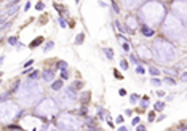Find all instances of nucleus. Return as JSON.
<instances>
[{"mask_svg": "<svg viewBox=\"0 0 187 131\" xmlns=\"http://www.w3.org/2000/svg\"><path fill=\"white\" fill-rule=\"evenodd\" d=\"M123 120H125V118H123V115H118V117L115 118V122H117V123H123Z\"/></svg>", "mask_w": 187, "mask_h": 131, "instance_id": "nucleus-45", "label": "nucleus"}, {"mask_svg": "<svg viewBox=\"0 0 187 131\" xmlns=\"http://www.w3.org/2000/svg\"><path fill=\"white\" fill-rule=\"evenodd\" d=\"M125 115H133V110H131V109H126V110H125Z\"/></svg>", "mask_w": 187, "mask_h": 131, "instance_id": "nucleus-47", "label": "nucleus"}, {"mask_svg": "<svg viewBox=\"0 0 187 131\" xmlns=\"http://www.w3.org/2000/svg\"><path fill=\"white\" fill-rule=\"evenodd\" d=\"M104 115H106L104 109H99V110H98V117H99V118H104Z\"/></svg>", "mask_w": 187, "mask_h": 131, "instance_id": "nucleus-41", "label": "nucleus"}, {"mask_svg": "<svg viewBox=\"0 0 187 131\" xmlns=\"http://www.w3.org/2000/svg\"><path fill=\"white\" fill-rule=\"evenodd\" d=\"M120 69H122V70H126V69H128V61L122 59V61H120Z\"/></svg>", "mask_w": 187, "mask_h": 131, "instance_id": "nucleus-31", "label": "nucleus"}, {"mask_svg": "<svg viewBox=\"0 0 187 131\" xmlns=\"http://www.w3.org/2000/svg\"><path fill=\"white\" fill-rule=\"evenodd\" d=\"M162 30L165 37L171 42H184L186 38V24L173 13H166L163 18Z\"/></svg>", "mask_w": 187, "mask_h": 131, "instance_id": "nucleus-3", "label": "nucleus"}, {"mask_svg": "<svg viewBox=\"0 0 187 131\" xmlns=\"http://www.w3.org/2000/svg\"><path fill=\"white\" fill-rule=\"evenodd\" d=\"M40 43H43V37H37V38H35V40L29 45V48H35V46H38Z\"/></svg>", "mask_w": 187, "mask_h": 131, "instance_id": "nucleus-21", "label": "nucleus"}, {"mask_svg": "<svg viewBox=\"0 0 187 131\" xmlns=\"http://www.w3.org/2000/svg\"><path fill=\"white\" fill-rule=\"evenodd\" d=\"M14 131H21V130H14Z\"/></svg>", "mask_w": 187, "mask_h": 131, "instance_id": "nucleus-53", "label": "nucleus"}, {"mask_svg": "<svg viewBox=\"0 0 187 131\" xmlns=\"http://www.w3.org/2000/svg\"><path fill=\"white\" fill-rule=\"evenodd\" d=\"M147 118H149V123L154 122V120H155V112H150L149 115H147Z\"/></svg>", "mask_w": 187, "mask_h": 131, "instance_id": "nucleus-39", "label": "nucleus"}, {"mask_svg": "<svg viewBox=\"0 0 187 131\" xmlns=\"http://www.w3.org/2000/svg\"><path fill=\"white\" fill-rule=\"evenodd\" d=\"M22 10H24V11H29L30 10V2H29V0L26 2V5H24V8H22Z\"/></svg>", "mask_w": 187, "mask_h": 131, "instance_id": "nucleus-44", "label": "nucleus"}, {"mask_svg": "<svg viewBox=\"0 0 187 131\" xmlns=\"http://www.w3.org/2000/svg\"><path fill=\"white\" fill-rule=\"evenodd\" d=\"M42 78L45 80L46 83H51L54 80V70H51V69H46V70H43V74H42Z\"/></svg>", "mask_w": 187, "mask_h": 131, "instance_id": "nucleus-14", "label": "nucleus"}, {"mask_svg": "<svg viewBox=\"0 0 187 131\" xmlns=\"http://www.w3.org/2000/svg\"><path fill=\"white\" fill-rule=\"evenodd\" d=\"M125 26H126V30H130V32H134V30L138 29L139 22H138V19H136V18L130 16V18L125 21Z\"/></svg>", "mask_w": 187, "mask_h": 131, "instance_id": "nucleus-12", "label": "nucleus"}, {"mask_svg": "<svg viewBox=\"0 0 187 131\" xmlns=\"http://www.w3.org/2000/svg\"><path fill=\"white\" fill-rule=\"evenodd\" d=\"M165 14H166V8L158 0L146 2L141 7V10H139V16H141V19H144L142 24L150 26V27H155L160 24L163 21V18H165Z\"/></svg>", "mask_w": 187, "mask_h": 131, "instance_id": "nucleus-1", "label": "nucleus"}, {"mask_svg": "<svg viewBox=\"0 0 187 131\" xmlns=\"http://www.w3.org/2000/svg\"><path fill=\"white\" fill-rule=\"evenodd\" d=\"M58 24L61 26L62 29H66V27H67V22H66V19L62 18V16H59V18H58Z\"/></svg>", "mask_w": 187, "mask_h": 131, "instance_id": "nucleus-27", "label": "nucleus"}, {"mask_svg": "<svg viewBox=\"0 0 187 131\" xmlns=\"http://www.w3.org/2000/svg\"><path fill=\"white\" fill-rule=\"evenodd\" d=\"M53 46H54V42H53V40H50L48 43H45V46H43V51H45V53H46V51L53 50Z\"/></svg>", "mask_w": 187, "mask_h": 131, "instance_id": "nucleus-24", "label": "nucleus"}, {"mask_svg": "<svg viewBox=\"0 0 187 131\" xmlns=\"http://www.w3.org/2000/svg\"><path fill=\"white\" fill-rule=\"evenodd\" d=\"M42 96H43V91L40 88V85L37 83V80H30V78H27L26 82L19 83L18 101L21 102L22 106L32 107V106H35L38 101H40Z\"/></svg>", "mask_w": 187, "mask_h": 131, "instance_id": "nucleus-2", "label": "nucleus"}, {"mask_svg": "<svg viewBox=\"0 0 187 131\" xmlns=\"http://www.w3.org/2000/svg\"><path fill=\"white\" fill-rule=\"evenodd\" d=\"M136 74H138V75H144V74H146V69L142 67V64H138V66H136Z\"/></svg>", "mask_w": 187, "mask_h": 131, "instance_id": "nucleus-26", "label": "nucleus"}, {"mask_svg": "<svg viewBox=\"0 0 187 131\" xmlns=\"http://www.w3.org/2000/svg\"><path fill=\"white\" fill-rule=\"evenodd\" d=\"M163 82L166 83V85H170V86H173V85H176V80L174 78H170V77H166V78H163Z\"/></svg>", "mask_w": 187, "mask_h": 131, "instance_id": "nucleus-28", "label": "nucleus"}, {"mask_svg": "<svg viewBox=\"0 0 187 131\" xmlns=\"http://www.w3.org/2000/svg\"><path fill=\"white\" fill-rule=\"evenodd\" d=\"M54 8H56L59 13H66V7H62V5H54Z\"/></svg>", "mask_w": 187, "mask_h": 131, "instance_id": "nucleus-36", "label": "nucleus"}, {"mask_svg": "<svg viewBox=\"0 0 187 131\" xmlns=\"http://www.w3.org/2000/svg\"><path fill=\"white\" fill-rule=\"evenodd\" d=\"M158 2H160V0H158ZM163 2H165V0H163Z\"/></svg>", "mask_w": 187, "mask_h": 131, "instance_id": "nucleus-54", "label": "nucleus"}, {"mask_svg": "<svg viewBox=\"0 0 187 131\" xmlns=\"http://www.w3.org/2000/svg\"><path fill=\"white\" fill-rule=\"evenodd\" d=\"M184 2H186V0H184Z\"/></svg>", "mask_w": 187, "mask_h": 131, "instance_id": "nucleus-55", "label": "nucleus"}, {"mask_svg": "<svg viewBox=\"0 0 187 131\" xmlns=\"http://www.w3.org/2000/svg\"><path fill=\"white\" fill-rule=\"evenodd\" d=\"M75 2H77V3H78V2H80V0H75Z\"/></svg>", "mask_w": 187, "mask_h": 131, "instance_id": "nucleus-52", "label": "nucleus"}, {"mask_svg": "<svg viewBox=\"0 0 187 131\" xmlns=\"http://www.w3.org/2000/svg\"><path fill=\"white\" fill-rule=\"evenodd\" d=\"M107 125H109V126H110V128H114V122H112V120H110V118H107Z\"/></svg>", "mask_w": 187, "mask_h": 131, "instance_id": "nucleus-46", "label": "nucleus"}, {"mask_svg": "<svg viewBox=\"0 0 187 131\" xmlns=\"http://www.w3.org/2000/svg\"><path fill=\"white\" fill-rule=\"evenodd\" d=\"M8 43H10V45H19V40H18V37H10L8 38Z\"/></svg>", "mask_w": 187, "mask_h": 131, "instance_id": "nucleus-30", "label": "nucleus"}, {"mask_svg": "<svg viewBox=\"0 0 187 131\" xmlns=\"http://www.w3.org/2000/svg\"><path fill=\"white\" fill-rule=\"evenodd\" d=\"M130 102H131V104H138V102H139V96H138V94H131V96H130Z\"/></svg>", "mask_w": 187, "mask_h": 131, "instance_id": "nucleus-29", "label": "nucleus"}, {"mask_svg": "<svg viewBox=\"0 0 187 131\" xmlns=\"http://www.w3.org/2000/svg\"><path fill=\"white\" fill-rule=\"evenodd\" d=\"M117 38H118V40L122 42V50L125 51V53H128V51H130V42H128V40H125V38H123L120 34L117 35Z\"/></svg>", "mask_w": 187, "mask_h": 131, "instance_id": "nucleus-16", "label": "nucleus"}, {"mask_svg": "<svg viewBox=\"0 0 187 131\" xmlns=\"http://www.w3.org/2000/svg\"><path fill=\"white\" fill-rule=\"evenodd\" d=\"M154 109H155V112H162V110L165 109V102H163V101H157V102H155V106H154Z\"/></svg>", "mask_w": 187, "mask_h": 131, "instance_id": "nucleus-20", "label": "nucleus"}, {"mask_svg": "<svg viewBox=\"0 0 187 131\" xmlns=\"http://www.w3.org/2000/svg\"><path fill=\"white\" fill-rule=\"evenodd\" d=\"M70 88L75 90V91H77V90H82V88H83V83H82L80 80H77V82H74V83H72V86H70Z\"/></svg>", "mask_w": 187, "mask_h": 131, "instance_id": "nucleus-23", "label": "nucleus"}, {"mask_svg": "<svg viewBox=\"0 0 187 131\" xmlns=\"http://www.w3.org/2000/svg\"><path fill=\"white\" fill-rule=\"evenodd\" d=\"M58 67H59L61 70H66V69H67V64H66L64 61H59V62H58Z\"/></svg>", "mask_w": 187, "mask_h": 131, "instance_id": "nucleus-35", "label": "nucleus"}, {"mask_svg": "<svg viewBox=\"0 0 187 131\" xmlns=\"http://www.w3.org/2000/svg\"><path fill=\"white\" fill-rule=\"evenodd\" d=\"M152 58L160 64H173L178 61V48L165 38H157L152 45Z\"/></svg>", "mask_w": 187, "mask_h": 131, "instance_id": "nucleus-4", "label": "nucleus"}, {"mask_svg": "<svg viewBox=\"0 0 187 131\" xmlns=\"http://www.w3.org/2000/svg\"><path fill=\"white\" fill-rule=\"evenodd\" d=\"M139 123H141L139 117H134V118H133V122H131V125H133V126H136V125H139Z\"/></svg>", "mask_w": 187, "mask_h": 131, "instance_id": "nucleus-38", "label": "nucleus"}, {"mask_svg": "<svg viewBox=\"0 0 187 131\" xmlns=\"http://www.w3.org/2000/svg\"><path fill=\"white\" fill-rule=\"evenodd\" d=\"M102 53L107 56V59H114V50L112 48H107V46H104V48H102Z\"/></svg>", "mask_w": 187, "mask_h": 131, "instance_id": "nucleus-19", "label": "nucleus"}, {"mask_svg": "<svg viewBox=\"0 0 187 131\" xmlns=\"http://www.w3.org/2000/svg\"><path fill=\"white\" fill-rule=\"evenodd\" d=\"M21 115V109L13 101H0V122L10 123Z\"/></svg>", "mask_w": 187, "mask_h": 131, "instance_id": "nucleus-5", "label": "nucleus"}, {"mask_svg": "<svg viewBox=\"0 0 187 131\" xmlns=\"http://www.w3.org/2000/svg\"><path fill=\"white\" fill-rule=\"evenodd\" d=\"M112 8H114V11H115V13H118V11H120V8H118V5L115 3V0H112Z\"/></svg>", "mask_w": 187, "mask_h": 131, "instance_id": "nucleus-37", "label": "nucleus"}, {"mask_svg": "<svg viewBox=\"0 0 187 131\" xmlns=\"http://www.w3.org/2000/svg\"><path fill=\"white\" fill-rule=\"evenodd\" d=\"M75 102H77V93H75V90H72L70 86L69 88L59 90V93L56 96V104H59L62 109H70V107H74Z\"/></svg>", "mask_w": 187, "mask_h": 131, "instance_id": "nucleus-8", "label": "nucleus"}, {"mask_svg": "<svg viewBox=\"0 0 187 131\" xmlns=\"http://www.w3.org/2000/svg\"><path fill=\"white\" fill-rule=\"evenodd\" d=\"M83 40H85V34H78L77 37H75L74 43H75V45H82V43H83Z\"/></svg>", "mask_w": 187, "mask_h": 131, "instance_id": "nucleus-22", "label": "nucleus"}, {"mask_svg": "<svg viewBox=\"0 0 187 131\" xmlns=\"http://www.w3.org/2000/svg\"><path fill=\"white\" fill-rule=\"evenodd\" d=\"M141 34L144 35V37H154L155 30H154V27H150V26L141 24Z\"/></svg>", "mask_w": 187, "mask_h": 131, "instance_id": "nucleus-15", "label": "nucleus"}, {"mask_svg": "<svg viewBox=\"0 0 187 131\" xmlns=\"http://www.w3.org/2000/svg\"><path fill=\"white\" fill-rule=\"evenodd\" d=\"M58 110L59 107L56 104V101L51 98H45L35 106V114L37 115H42V117H46V118H51L54 115H58Z\"/></svg>", "mask_w": 187, "mask_h": 131, "instance_id": "nucleus-7", "label": "nucleus"}, {"mask_svg": "<svg viewBox=\"0 0 187 131\" xmlns=\"http://www.w3.org/2000/svg\"><path fill=\"white\" fill-rule=\"evenodd\" d=\"M38 75H40V74H38V70H32V74H30V80H37V78H38Z\"/></svg>", "mask_w": 187, "mask_h": 131, "instance_id": "nucleus-33", "label": "nucleus"}, {"mask_svg": "<svg viewBox=\"0 0 187 131\" xmlns=\"http://www.w3.org/2000/svg\"><path fill=\"white\" fill-rule=\"evenodd\" d=\"M136 53H138V56L141 59H152V51H150V48L149 46H146V45H139Z\"/></svg>", "mask_w": 187, "mask_h": 131, "instance_id": "nucleus-11", "label": "nucleus"}, {"mask_svg": "<svg viewBox=\"0 0 187 131\" xmlns=\"http://www.w3.org/2000/svg\"><path fill=\"white\" fill-rule=\"evenodd\" d=\"M67 78H69V72H67V69L61 70V80H67Z\"/></svg>", "mask_w": 187, "mask_h": 131, "instance_id": "nucleus-34", "label": "nucleus"}, {"mask_svg": "<svg viewBox=\"0 0 187 131\" xmlns=\"http://www.w3.org/2000/svg\"><path fill=\"white\" fill-rule=\"evenodd\" d=\"M58 128L62 131H82L83 123L78 117L72 114H61L58 118Z\"/></svg>", "mask_w": 187, "mask_h": 131, "instance_id": "nucleus-6", "label": "nucleus"}, {"mask_svg": "<svg viewBox=\"0 0 187 131\" xmlns=\"http://www.w3.org/2000/svg\"><path fill=\"white\" fill-rule=\"evenodd\" d=\"M150 85L160 86V85H162V80H160V78H157V77H154V78H150Z\"/></svg>", "mask_w": 187, "mask_h": 131, "instance_id": "nucleus-25", "label": "nucleus"}, {"mask_svg": "<svg viewBox=\"0 0 187 131\" xmlns=\"http://www.w3.org/2000/svg\"><path fill=\"white\" fill-rule=\"evenodd\" d=\"M171 13L184 22L186 21V2L184 0H176V2L173 3V11H171Z\"/></svg>", "mask_w": 187, "mask_h": 131, "instance_id": "nucleus-10", "label": "nucleus"}, {"mask_svg": "<svg viewBox=\"0 0 187 131\" xmlns=\"http://www.w3.org/2000/svg\"><path fill=\"white\" fill-rule=\"evenodd\" d=\"M53 85H51V90H54V91H59V90H62L64 88V82L62 80H56V82H51Z\"/></svg>", "mask_w": 187, "mask_h": 131, "instance_id": "nucleus-17", "label": "nucleus"}, {"mask_svg": "<svg viewBox=\"0 0 187 131\" xmlns=\"http://www.w3.org/2000/svg\"><path fill=\"white\" fill-rule=\"evenodd\" d=\"M114 75H115V77H117V78H122V74H118V70H114Z\"/></svg>", "mask_w": 187, "mask_h": 131, "instance_id": "nucleus-48", "label": "nucleus"}, {"mask_svg": "<svg viewBox=\"0 0 187 131\" xmlns=\"http://www.w3.org/2000/svg\"><path fill=\"white\" fill-rule=\"evenodd\" d=\"M118 131H128V128H125V126H120V128H118Z\"/></svg>", "mask_w": 187, "mask_h": 131, "instance_id": "nucleus-50", "label": "nucleus"}, {"mask_svg": "<svg viewBox=\"0 0 187 131\" xmlns=\"http://www.w3.org/2000/svg\"><path fill=\"white\" fill-rule=\"evenodd\" d=\"M149 74L152 75V77H158V75L162 74V70L158 69V67H155V66H150L149 67Z\"/></svg>", "mask_w": 187, "mask_h": 131, "instance_id": "nucleus-18", "label": "nucleus"}, {"mask_svg": "<svg viewBox=\"0 0 187 131\" xmlns=\"http://www.w3.org/2000/svg\"><path fill=\"white\" fill-rule=\"evenodd\" d=\"M136 131H146V126L139 123V125H136Z\"/></svg>", "mask_w": 187, "mask_h": 131, "instance_id": "nucleus-42", "label": "nucleus"}, {"mask_svg": "<svg viewBox=\"0 0 187 131\" xmlns=\"http://www.w3.org/2000/svg\"><path fill=\"white\" fill-rule=\"evenodd\" d=\"M43 8H45V3H43V2H38V3H35V10H37V11H42Z\"/></svg>", "mask_w": 187, "mask_h": 131, "instance_id": "nucleus-32", "label": "nucleus"}, {"mask_svg": "<svg viewBox=\"0 0 187 131\" xmlns=\"http://www.w3.org/2000/svg\"><path fill=\"white\" fill-rule=\"evenodd\" d=\"M21 126L27 131H45L46 128H48L46 123H43L40 118L34 117V115H26V117L21 120Z\"/></svg>", "mask_w": 187, "mask_h": 131, "instance_id": "nucleus-9", "label": "nucleus"}, {"mask_svg": "<svg viewBox=\"0 0 187 131\" xmlns=\"http://www.w3.org/2000/svg\"><path fill=\"white\" fill-rule=\"evenodd\" d=\"M48 131H62V130H59V128H46Z\"/></svg>", "mask_w": 187, "mask_h": 131, "instance_id": "nucleus-49", "label": "nucleus"}, {"mask_svg": "<svg viewBox=\"0 0 187 131\" xmlns=\"http://www.w3.org/2000/svg\"><path fill=\"white\" fill-rule=\"evenodd\" d=\"M146 2L147 0H123V5L130 10H136L139 5H142V3H146Z\"/></svg>", "mask_w": 187, "mask_h": 131, "instance_id": "nucleus-13", "label": "nucleus"}, {"mask_svg": "<svg viewBox=\"0 0 187 131\" xmlns=\"http://www.w3.org/2000/svg\"><path fill=\"white\" fill-rule=\"evenodd\" d=\"M118 94H120V96H126L128 93H126V90H125V88H120V90H118Z\"/></svg>", "mask_w": 187, "mask_h": 131, "instance_id": "nucleus-43", "label": "nucleus"}, {"mask_svg": "<svg viewBox=\"0 0 187 131\" xmlns=\"http://www.w3.org/2000/svg\"><path fill=\"white\" fill-rule=\"evenodd\" d=\"M131 62H133V64H136V66H138V64H141V61H139L136 56H131Z\"/></svg>", "mask_w": 187, "mask_h": 131, "instance_id": "nucleus-40", "label": "nucleus"}, {"mask_svg": "<svg viewBox=\"0 0 187 131\" xmlns=\"http://www.w3.org/2000/svg\"><path fill=\"white\" fill-rule=\"evenodd\" d=\"M3 59H5V58H3V56H2V58H0V67H2V64H3Z\"/></svg>", "mask_w": 187, "mask_h": 131, "instance_id": "nucleus-51", "label": "nucleus"}]
</instances>
